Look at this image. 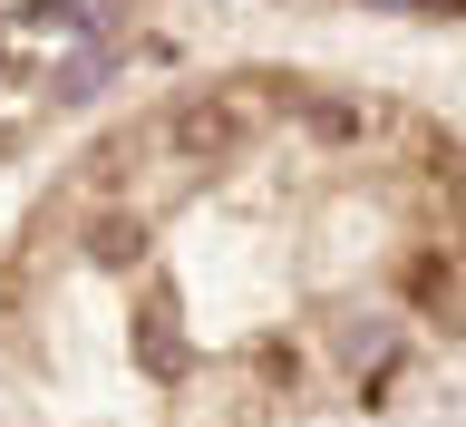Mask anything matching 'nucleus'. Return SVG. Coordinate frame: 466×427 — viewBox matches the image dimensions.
I'll use <instances>...</instances> for the list:
<instances>
[{
  "instance_id": "obj_1",
  "label": "nucleus",
  "mask_w": 466,
  "mask_h": 427,
  "mask_svg": "<svg viewBox=\"0 0 466 427\" xmlns=\"http://www.w3.org/2000/svg\"><path fill=\"white\" fill-rule=\"evenodd\" d=\"M243 137H253V107H243L233 87H204V97L166 107V146L175 156H233Z\"/></svg>"
}]
</instances>
